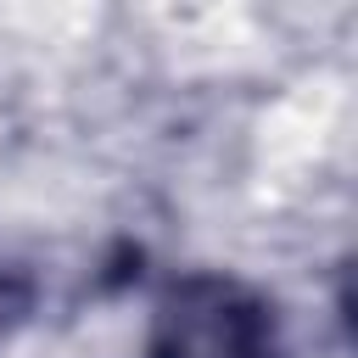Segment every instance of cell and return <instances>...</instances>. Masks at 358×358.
I'll return each instance as SVG.
<instances>
[{"mask_svg": "<svg viewBox=\"0 0 358 358\" xmlns=\"http://www.w3.org/2000/svg\"><path fill=\"white\" fill-rule=\"evenodd\" d=\"M28 302H34V285H28V274H17V268H0V336L28 313Z\"/></svg>", "mask_w": 358, "mask_h": 358, "instance_id": "cell-2", "label": "cell"}, {"mask_svg": "<svg viewBox=\"0 0 358 358\" xmlns=\"http://www.w3.org/2000/svg\"><path fill=\"white\" fill-rule=\"evenodd\" d=\"M145 358H285L274 308L229 274H179L145 330Z\"/></svg>", "mask_w": 358, "mask_h": 358, "instance_id": "cell-1", "label": "cell"}]
</instances>
